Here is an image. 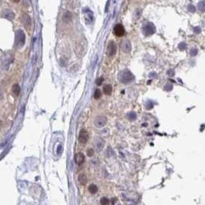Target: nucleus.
<instances>
[{
  "instance_id": "f257e3e1",
  "label": "nucleus",
  "mask_w": 205,
  "mask_h": 205,
  "mask_svg": "<svg viewBox=\"0 0 205 205\" xmlns=\"http://www.w3.org/2000/svg\"><path fill=\"white\" fill-rule=\"evenodd\" d=\"M25 34L23 30H18L16 35V46L17 48H21L25 45Z\"/></svg>"
},
{
  "instance_id": "f03ea898",
  "label": "nucleus",
  "mask_w": 205,
  "mask_h": 205,
  "mask_svg": "<svg viewBox=\"0 0 205 205\" xmlns=\"http://www.w3.org/2000/svg\"><path fill=\"white\" fill-rule=\"evenodd\" d=\"M13 62V59L11 56L9 55H5L2 57L1 59V66L2 68L5 70H8L9 68V66H11V64Z\"/></svg>"
},
{
  "instance_id": "7ed1b4c3",
  "label": "nucleus",
  "mask_w": 205,
  "mask_h": 205,
  "mask_svg": "<svg viewBox=\"0 0 205 205\" xmlns=\"http://www.w3.org/2000/svg\"><path fill=\"white\" fill-rule=\"evenodd\" d=\"M86 43H83L82 40H80V41L77 42L76 44H75V53L78 54L79 56H81L85 54L86 50Z\"/></svg>"
},
{
  "instance_id": "20e7f679",
  "label": "nucleus",
  "mask_w": 205,
  "mask_h": 205,
  "mask_svg": "<svg viewBox=\"0 0 205 205\" xmlns=\"http://www.w3.org/2000/svg\"><path fill=\"white\" fill-rule=\"evenodd\" d=\"M88 138H89V135H88V133L85 130H82L79 133V141L80 144H87V142L88 140Z\"/></svg>"
},
{
  "instance_id": "39448f33",
  "label": "nucleus",
  "mask_w": 205,
  "mask_h": 205,
  "mask_svg": "<svg viewBox=\"0 0 205 205\" xmlns=\"http://www.w3.org/2000/svg\"><path fill=\"white\" fill-rule=\"evenodd\" d=\"M22 23H23V25L26 28H29L32 25V19L30 18L29 16H28L27 14H23L22 16Z\"/></svg>"
},
{
  "instance_id": "423d86ee",
  "label": "nucleus",
  "mask_w": 205,
  "mask_h": 205,
  "mask_svg": "<svg viewBox=\"0 0 205 205\" xmlns=\"http://www.w3.org/2000/svg\"><path fill=\"white\" fill-rule=\"evenodd\" d=\"M2 16L3 18L12 20L15 18V13L11 9H4L2 12Z\"/></svg>"
},
{
  "instance_id": "0eeeda50",
  "label": "nucleus",
  "mask_w": 205,
  "mask_h": 205,
  "mask_svg": "<svg viewBox=\"0 0 205 205\" xmlns=\"http://www.w3.org/2000/svg\"><path fill=\"white\" fill-rule=\"evenodd\" d=\"M114 32H115V34L117 36H122L124 34V29L123 27V25H121V24H118V25H115V29H114Z\"/></svg>"
},
{
  "instance_id": "6e6552de",
  "label": "nucleus",
  "mask_w": 205,
  "mask_h": 205,
  "mask_svg": "<svg viewBox=\"0 0 205 205\" xmlns=\"http://www.w3.org/2000/svg\"><path fill=\"white\" fill-rule=\"evenodd\" d=\"M116 50H117V47H116V45L114 42L111 41L109 43L108 46V53L110 56H112L114 55L116 53Z\"/></svg>"
},
{
  "instance_id": "1a4fd4ad",
  "label": "nucleus",
  "mask_w": 205,
  "mask_h": 205,
  "mask_svg": "<svg viewBox=\"0 0 205 205\" xmlns=\"http://www.w3.org/2000/svg\"><path fill=\"white\" fill-rule=\"evenodd\" d=\"M85 157L83 153H81V152L77 153L74 156V161L78 165H81L85 162Z\"/></svg>"
},
{
  "instance_id": "9d476101",
  "label": "nucleus",
  "mask_w": 205,
  "mask_h": 205,
  "mask_svg": "<svg viewBox=\"0 0 205 205\" xmlns=\"http://www.w3.org/2000/svg\"><path fill=\"white\" fill-rule=\"evenodd\" d=\"M106 122H107V120H106L105 117L99 116V117H97V119H96L95 124H96L98 127H104V126L105 125Z\"/></svg>"
},
{
  "instance_id": "9b49d317",
  "label": "nucleus",
  "mask_w": 205,
  "mask_h": 205,
  "mask_svg": "<svg viewBox=\"0 0 205 205\" xmlns=\"http://www.w3.org/2000/svg\"><path fill=\"white\" fill-rule=\"evenodd\" d=\"M122 50L125 52H130L131 50V43H130V42L128 41V40H124V41L122 42Z\"/></svg>"
},
{
  "instance_id": "f8f14e48",
  "label": "nucleus",
  "mask_w": 205,
  "mask_h": 205,
  "mask_svg": "<svg viewBox=\"0 0 205 205\" xmlns=\"http://www.w3.org/2000/svg\"><path fill=\"white\" fill-rule=\"evenodd\" d=\"M12 93H13V94L15 95V96H18V95H19V94H20V87H19V85L18 84H15L12 86Z\"/></svg>"
},
{
  "instance_id": "ddd939ff",
  "label": "nucleus",
  "mask_w": 205,
  "mask_h": 205,
  "mask_svg": "<svg viewBox=\"0 0 205 205\" xmlns=\"http://www.w3.org/2000/svg\"><path fill=\"white\" fill-rule=\"evenodd\" d=\"M79 180L81 185H85L87 183V177L85 173H81L79 176Z\"/></svg>"
},
{
  "instance_id": "4468645a",
  "label": "nucleus",
  "mask_w": 205,
  "mask_h": 205,
  "mask_svg": "<svg viewBox=\"0 0 205 205\" xmlns=\"http://www.w3.org/2000/svg\"><path fill=\"white\" fill-rule=\"evenodd\" d=\"M103 91L106 95H110L112 92V87L111 85H105L103 88Z\"/></svg>"
},
{
  "instance_id": "2eb2a0df",
  "label": "nucleus",
  "mask_w": 205,
  "mask_h": 205,
  "mask_svg": "<svg viewBox=\"0 0 205 205\" xmlns=\"http://www.w3.org/2000/svg\"><path fill=\"white\" fill-rule=\"evenodd\" d=\"M88 190H89V191H90V193H92V194H95V193H97L98 188L96 185L92 184L90 185V187H89Z\"/></svg>"
},
{
  "instance_id": "dca6fc26",
  "label": "nucleus",
  "mask_w": 205,
  "mask_h": 205,
  "mask_svg": "<svg viewBox=\"0 0 205 205\" xmlns=\"http://www.w3.org/2000/svg\"><path fill=\"white\" fill-rule=\"evenodd\" d=\"M109 200H108V198H106V197H102V199H101V201H100V204L102 205H108L109 204Z\"/></svg>"
},
{
  "instance_id": "f3484780",
  "label": "nucleus",
  "mask_w": 205,
  "mask_h": 205,
  "mask_svg": "<svg viewBox=\"0 0 205 205\" xmlns=\"http://www.w3.org/2000/svg\"><path fill=\"white\" fill-rule=\"evenodd\" d=\"M101 96H102V92H101V90L100 89H96V91L95 92V94H94L95 99H99Z\"/></svg>"
},
{
  "instance_id": "a211bd4d",
  "label": "nucleus",
  "mask_w": 205,
  "mask_h": 205,
  "mask_svg": "<svg viewBox=\"0 0 205 205\" xmlns=\"http://www.w3.org/2000/svg\"><path fill=\"white\" fill-rule=\"evenodd\" d=\"M67 19H68V21L71 20V14L69 12H66L63 16V20L67 22Z\"/></svg>"
},
{
  "instance_id": "6ab92c4d",
  "label": "nucleus",
  "mask_w": 205,
  "mask_h": 205,
  "mask_svg": "<svg viewBox=\"0 0 205 205\" xmlns=\"http://www.w3.org/2000/svg\"><path fill=\"white\" fill-rule=\"evenodd\" d=\"M94 153H95V151H94V150H92V149H89V150L87 151V155H88V157H92Z\"/></svg>"
},
{
  "instance_id": "aec40b11",
  "label": "nucleus",
  "mask_w": 205,
  "mask_h": 205,
  "mask_svg": "<svg viewBox=\"0 0 205 205\" xmlns=\"http://www.w3.org/2000/svg\"><path fill=\"white\" fill-rule=\"evenodd\" d=\"M102 82H103V78H99V79H98L97 81H96V83H97L98 85H101L102 83Z\"/></svg>"
},
{
  "instance_id": "412c9836",
  "label": "nucleus",
  "mask_w": 205,
  "mask_h": 205,
  "mask_svg": "<svg viewBox=\"0 0 205 205\" xmlns=\"http://www.w3.org/2000/svg\"><path fill=\"white\" fill-rule=\"evenodd\" d=\"M1 127H2V121L0 120V130H1Z\"/></svg>"
},
{
  "instance_id": "4be33fe9",
  "label": "nucleus",
  "mask_w": 205,
  "mask_h": 205,
  "mask_svg": "<svg viewBox=\"0 0 205 205\" xmlns=\"http://www.w3.org/2000/svg\"><path fill=\"white\" fill-rule=\"evenodd\" d=\"M0 5H1V0H0Z\"/></svg>"
}]
</instances>
